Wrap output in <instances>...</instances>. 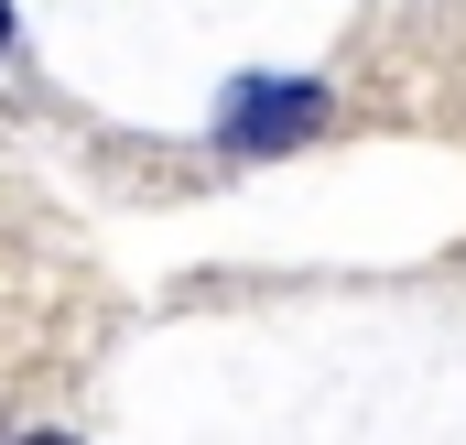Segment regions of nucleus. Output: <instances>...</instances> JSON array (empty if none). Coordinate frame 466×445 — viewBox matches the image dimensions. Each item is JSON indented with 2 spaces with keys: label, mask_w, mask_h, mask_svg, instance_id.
Here are the masks:
<instances>
[{
  "label": "nucleus",
  "mask_w": 466,
  "mask_h": 445,
  "mask_svg": "<svg viewBox=\"0 0 466 445\" xmlns=\"http://www.w3.org/2000/svg\"><path fill=\"white\" fill-rule=\"evenodd\" d=\"M315 109H326V88H304V77H260V88H238L228 141H238V152H282V141L315 130Z\"/></svg>",
  "instance_id": "obj_1"
}]
</instances>
